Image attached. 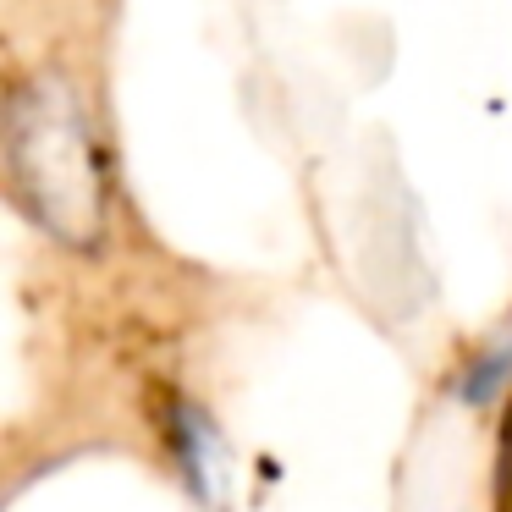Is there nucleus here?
Instances as JSON below:
<instances>
[{"instance_id":"nucleus-1","label":"nucleus","mask_w":512,"mask_h":512,"mask_svg":"<svg viewBox=\"0 0 512 512\" xmlns=\"http://www.w3.org/2000/svg\"><path fill=\"white\" fill-rule=\"evenodd\" d=\"M490 512H512V397L496 430V474H490Z\"/></svg>"}]
</instances>
